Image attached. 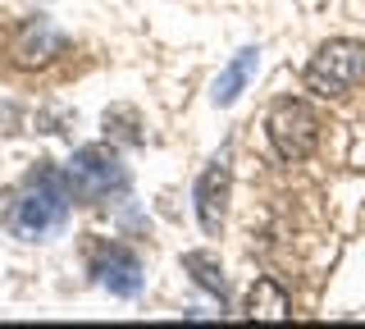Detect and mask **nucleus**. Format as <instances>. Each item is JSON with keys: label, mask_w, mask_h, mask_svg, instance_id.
<instances>
[{"label": "nucleus", "mask_w": 365, "mask_h": 329, "mask_svg": "<svg viewBox=\"0 0 365 329\" xmlns=\"http://www.w3.org/2000/svg\"><path fill=\"white\" fill-rule=\"evenodd\" d=\"M68 201H73V188H68L64 169L37 165L28 174L23 197L9 206V233L28 238V243H41V238L60 233L64 224H68Z\"/></svg>", "instance_id": "obj_1"}, {"label": "nucleus", "mask_w": 365, "mask_h": 329, "mask_svg": "<svg viewBox=\"0 0 365 329\" xmlns=\"http://www.w3.org/2000/svg\"><path fill=\"white\" fill-rule=\"evenodd\" d=\"M361 78H365V41L329 37L306 64V92L319 101H334V96H347Z\"/></svg>", "instance_id": "obj_2"}, {"label": "nucleus", "mask_w": 365, "mask_h": 329, "mask_svg": "<svg viewBox=\"0 0 365 329\" xmlns=\"http://www.w3.org/2000/svg\"><path fill=\"white\" fill-rule=\"evenodd\" d=\"M64 174H68V188H73V201H87V206H96V201H106L110 192L128 188V165H123L119 151L106 146V142L78 146V151L68 156Z\"/></svg>", "instance_id": "obj_3"}, {"label": "nucleus", "mask_w": 365, "mask_h": 329, "mask_svg": "<svg viewBox=\"0 0 365 329\" xmlns=\"http://www.w3.org/2000/svg\"><path fill=\"white\" fill-rule=\"evenodd\" d=\"M265 133H269V146H274V156L279 161H306V156L319 146V119H315V110L306 106V101H279V106L269 110V119H265Z\"/></svg>", "instance_id": "obj_4"}, {"label": "nucleus", "mask_w": 365, "mask_h": 329, "mask_svg": "<svg viewBox=\"0 0 365 329\" xmlns=\"http://www.w3.org/2000/svg\"><path fill=\"white\" fill-rule=\"evenodd\" d=\"M228 192H233V165H228V151L215 156L210 165L201 169L197 188H192V206H197V224L205 233H220L224 229V215H228Z\"/></svg>", "instance_id": "obj_5"}, {"label": "nucleus", "mask_w": 365, "mask_h": 329, "mask_svg": "<svg viewBox=\"0 0 365 329\" xmlns=\"http://www.w3.org/2000/svg\"><path fill=\"white\" fill-rule=\"evenodd\" d=\"M64 51H68L64 32L55 28L51 19H32V24L19 28L14 46H9V60H14L19 69H46V64H55Z\"/></svg>", "instance_id": "obj_6"}, {"label": "nucleus", "mask_w": 365, "mask_h": 329, "mask_svg": "<svg viewBox=\"0 0 365 329\" xmlns=\"http://www.w3.org/2000/svg\"><path fill=\"white\" fill-rule=\"evenodd\" d=\"M91 270H96L101 288H110L114 298H137V293L146 288V270L142 260H137L128 247H110V252H101L91 260Z\"/></svg>", "instance_id": "obj_7"}, {"label": "nucleus", "mask_w": 365, "mask_h": 329, "mask_svg": "<svg viewBox=\"0 0 365 329\" xmlns=\"http://www.w3.org/2000/svg\"><path fill=\"white\" fill-rule=\"evenodd\" d=\"M256 64H260V46H242V51H237L233 60L220 69V78H215V92H210L215 106H220V110L233 106V101L247 92V83L256 78Z\"/></svg>", "instance_id": "obj_8"}, {"label": "nucleus", "mask_w": 365, "mask_h": 329, "mask_svg": "<svg viewBox=\"0 0 365 329\" xmlns=\"http://www.w3.org/2000/svg\"><path fill=\"white\" fill-rule=\"evenodd\" d=\"M247 315L251 320H288L292 302H288V293H283L274 279H256L251 293H247Z\"/></svg>", "instance_id": "obj_9"}, {"label": "nucleus", "mask_w": 365, "mask_h": 329, "mask_svg": "<svg viewBox=\"0 0 365 329\" xmlns=\"http://www.w3.org/2000/svg\"><path fill=\"white\" fill-rule=\"evenodd\" d=\"M182 275H192V279H197V288L215 293V298H220V306H228V279H224V265H220V260H215L210 252H187V256H182Z\"/></svg>", "instance_id": "obj_10"}]
</instances>
